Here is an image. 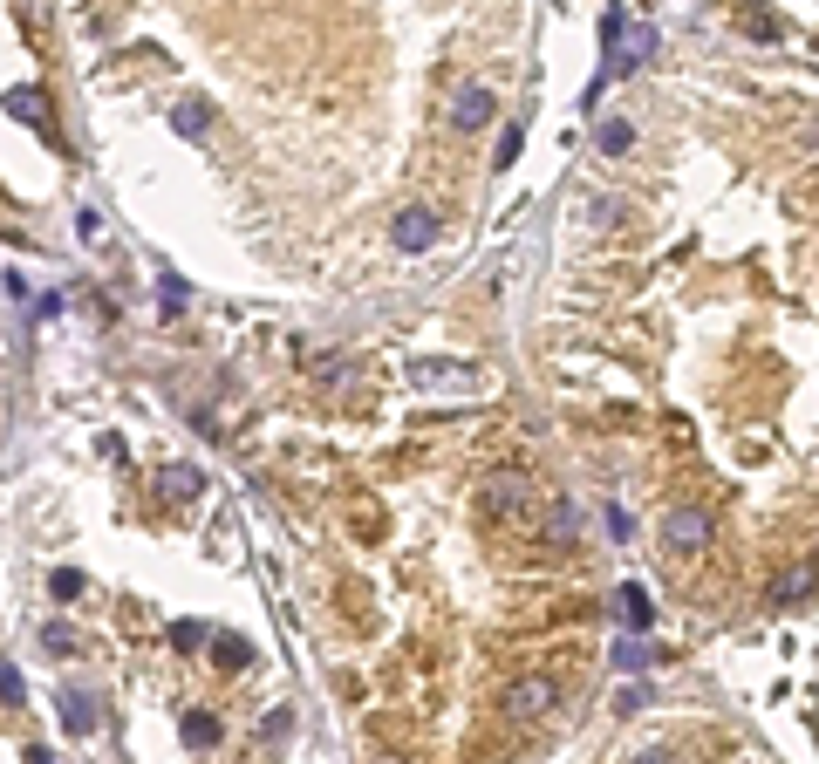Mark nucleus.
Wrapping results in <instances>:
<instances>
[{
	"instance_id": "obj_1",
	"label": "nucleus",
	"mask_w": 819,
	"mask_h": 764,
	"mask_svg": "<svg viewBox=\"0 0 819 764\" xmlns=\"http://www.w3.org/2000/svg\"><path fill=\"white\" fill-rule=\"evenodd\" d=\"M703 546H710V512H703V505H676L663 519V553L669 560H690Z\"/></svg>"
},
{
	"instance_id": "obj_2",
	"label": "nucleus",
	"mask_w": 819,
	"mask_h": 764,
	"mask_svg": "<svg viewBox=\"0 0 819 764\" xmlns=\"http://www.w3.org/2000/svg\"><path fill=\"white\" fill-rule=\"evenodd\" d=\"M410 389H478V369L444 355H410Z\"/></svg>"
},
{
	"instance_id": "obj_3",
	"label": "nucleus",
	"mask_w": 819,
	"mask_h": 764,
	"mask_svg": "<svg viewBox=\"0 0 819 764\" xmlns=\"http://www.w3.org/2000/svg\"><path fill=\"white\" fill-rule=\"evenodd\" d=\"M553 703H560V689L546 683V676H519L506 696V710L512 717H526V724H540V717H553Z\"/></svg>"
},
{
	"instance_id": "obj_4",
	"label": "nucleus",
	"mask_w": 819,
	"mask_h": 764,
	"mask_svg": "<svg viewBox=\"0 0 819 764\" xmlns=\"http://www.w3.org/2000/svg\"><path fill=\"white\" fill-rule=\"evenodd\" d=\"M608 608H615V621H622L628 635H649V621H656V608H649V587H635V580H622V587L608 594Z\"/></svg>"
},
{
	"instance_id": "obj_5",
	"label": "nucleus",
	"mask_w": 819,
	"mask_h": 764,
	"mask_svg": "<svg viewBox=\"0 0 819 764\" xmlns=\"http://www.w3.org/2000/svg\"><path fill=\"white\" fill-rule=\"evenodd\" d=\"M396 246H403V253H430V246H437V219H430L424 205H403V212H396Z\"/></svg>"
},
{
	"instance_id": "obj_6",
	"label": "nucleus",
	"mask_w": 819,
	"mask_h": 764,
	"mask_svg": "<svg viewBox=\"0 0 819 764\" xmlns=\"http://www.w3.org/2000/svg\"><path fill=\"white\" fill-rule=\"evenodd\" d=\"M533 498H526V478H512V471H499V478H485V512L492 519H512V512H526Z\"/></svg>"
},
{
	"instance_id": "obj_7",
	"label": "nucleus",
	"mask_w": 819,
	"mask_h": 764,
	"mask_svg": "<svg viewBox=\"0 0 819 764\" xmlns=\"http://www.w3.org/2000/svg\"><path fill=\"white\" fill-rule=\"evenodd\" d=\"M649 55H656V28H649V21H635V28H622L615 55H608V69H642Z\"/></svg>"
},
{
	"instance_id": "obj_8",
	"label": "nucleus",
	"mask_w": 819,
	"mask_h": 764,
	"mask_svg": "<svg viewBox=\"0 0 819 764\" xmlns=\"http://www.w3.org/2000/svg\"><path fill=\"white\" fill-rule=\"evenodd\" d=\"M96 724H103V703L82 696V689H62V730H69V737H89Z\"/></svg>"
},
{
	"instance_id": "obj_9",
	"label": "nucleus",
	"mask_w": 819,
	"mask_h": 764,
	"mask_svg": "<svg viewBox=\"0 0 819 764\" xmlns=\"http://www.w3.org/2000/svg\"><path fill=\"white\" fill-rule=\"evenodd\" d=\"M492 110H499V96H492L485 82H471L465 96H458V116H451V123H458V130H485V123H492Z\"/></svg>"
},
{
	"instance_id": "obj_10",
	"label": "nucleus",
	"mask_w": 819,
	"mask_h": 764,
	"mask_svg": "<svg viewBox=\"0 0 819 764\" xmlns=\"http://www.w3.org/2000/svg\"><path fill=\"white\" fill-rule=\"evenodd\" d=\"M7 116H21V123H35L41 137H55V116H48V96L41 89H14L7 96Z\"/></svg>"
},
{
	"instance_id": "obj_11",
	"label": "nucleus",
	"mask_w": 819,
	"mask_h": 764,
	"mask_svg": "<svg viewBox=\"0 0 819 764\" xmlns=\"http://www.w3.org/2000/svg\"><path fill=\"white\" fill-rule=\"evenodd\" d=\"M813 587H819V560H813V567H792V573H779V580H772V608H792V601H806Z\"/></svg>"
},
{
	"instance_id": "obj_12",
	"label": "nucleus",
	"mask_w": 819,
	"mask_h": 764,
	"mask_svg": "<svg viewBox=\"0 0 819 764\" xmlns=\"http://www.w3.org/2000/svg\"><path fill=\"white\" fill-rule=\"evenodd\" d=\"M157 492L164 498H198L205 492V471H198V464H164V471H157Z\"/></svg>"
},
{
	"instance_id": "obj_13",
	"label": "nucleus",
	"mask_w": 819,
	"mask_h": 764,
	"mask_svg": "<svg viewBox=\"0 0 819 764\" xmlns=\"http://www.w3.org/2000/svg\"><path fill=\"white\" fill-rule=\"evenodd\" d=\"M171 130H178V137H205V130H212V103H205V96H185V103L171 110Z\"/></svg>"
},
{
	"instance_id": "obj_14",
	"label": "nucleus",
	"mask_w": 819,
	"mask_h": 764,
	"mask_svg": "<svg viewBox=\"0 0 819 764\" xmlns=\"http://www.w3.org/2000/svg\"><path fill=\"white\" fill-rule=\"evenodd\" d=\"M219 737H226V730H219L212 710H192V717H185V744H192V751H219Z\"/></svg>"
},
{
	"instance_id": "obj_15",
	"label": "nucleus",
	"mask_w": 819,
	"mask_h": 764,
	"mask_svg": "<svg viewBox=\"0 0 819 764\" xmlns=\"http://www.w3.org/2000/svg\"><path fill=\"white\" fill-rule=\"evenodd\" d=\"M574 533H581V519H574V498H553V512H546V539H553V546H567Z\"/></svg>"
},
{
	"instance_id": "obj_16",
	"label": "nucleus",
	"mask_w": 819,
	"mask_h": 764,
	"mask_svg": "<svg viewBox=\"0 0 819 764\" xmlns=\"http://www.w3.org/2000/svg\"><path fill=\"white\" fill-rule=\"evenodd\" d=\"M212 662H219V669H226V676H239V669H246V662H253V649H246V642H239V635H212Z\"/></svg>"
},
{
	"instance_id": "obj_17",
	"label": "nucleus",
	"mask_w": 819,
	"mask_h": 764,
	"mask_svg": "<svg viewBox=\"0 0 819 764\" xmlns=\"http://www.w3.org/2000/svg\"><path fill=\"white\" fill-rule=\"evenodd\" d=\"M594 144H601V151H608V157H628V151H635V130H628L622 116H608V123L594 130Z\"/></svg>"
},
{
	"instance_id": "obj_18",
	"label": "nucleus",
	"mask_w": 819,
	"mask_h": 764,
	"mask_svg": "<svg viewBox=\"0 0 819 764\" xmlns=\"http://www.w3.org/2000/svg\"><path fill=\"white\" fill-rule=\"evenodd\" d=\"M171 649H185V655L212 649V628H205V621H178V628H171Z\"/></svg>"
},
{
	"instance_id": "obj_19",
	"label": "nucleus",
	"mask_w": 819,
	"mask_h": 764,
	"mask_svg": "<svg viewBox=\"0 0 819 764\" xmlns=\"http://www.w3.org/2000/svg\"><path fill=\"white\" fill-rule=\"evenodd\" d=\"M744 35H751V41H779V14L751 7V14H744Z\"/></svg>"
},
{
	"instance_id": "obj_20",
	"label": "nucleus",
	"mask_w": 819,
	"mask_h": 764,
	"mask_svg": "<svg viewBox=\"0 0 819 764\" xmlns=\"http://www.w3.org/2000/svg\"><path fill=\"white\" fill-rule=\"evenodd\" d=\"M41 649H48V655H76V628L48 621V628H41Z\"/></svg>"
},
{
	"instance_id": "obj_21",
	"label": "nucleus",
	"mask_w": 819,
	"mask_h": 764,
	"mask_svg": "<svg viewBox=\"0 0 819 764\" xmlns=\"http://www.w3.org/2000/svg\"><path fill=\"white\" fill-rule=\"evenodd\" d=\"M48 594H55V601H76V594H82V573L76 567H55V573H48Z\"/></svg>"
},
{
	"instance_id": "obj_22",
	"label": "nucleus",
	"mask_w": 819,
	"mask_h": 764,
	"mask_svg": "<svg viewBox=\"0 0 819 764\" xmlns=\"http://www.w3.org/2000/svg\"><path fill=\"white\" fill-rule=\"evenodd\" d=\"M0 703H28V689H21V669H14V662H0Z\"/></svg>"
},
{
	"instance_id": "obj_23",
	"label": "nucleus",
	"mask_w": 819,
	"mask_h": 764,
	"mask_svg": "<svg viewBox=\"0 0 819 764\" xmlns=\"http://www.w3.org/2000/svg\"><path fill=\"white\" fill-rule=\"evenodd\" d=\"M615 662H622V669H649V662H656V655L642 649V642H622V649H615Z\"/></svg>"
},
{
	"instance_id": "obj_24",
	"label": "nucleus",
	"mask_w": 819,
	"mask_h": 764,
	"mask_svg": "<svg viewBox=\"0 0 819 764\" xmlns=\"http://www.w3.org/2000/svg\"><path fill=\"white\" fill-rule=\"evenodd\" d=\"M76 232H82V246H103V219L96 212H76Z\"/></svg>"
},
{
	"instance_id": "obj_25",
	"label": "nucleus",
	"mask_w": 819,
	"mask_h": 764,
	"mask_svg": "<svg viewBox=\"0 0 819 764\" xmlns=\"http://www.w3.org/2000/svg\"><path fill=\"white\" fill-rule=\"evenodd\" d=\"M512 157H519V123H506V137H499V157H492V164H499V171H506Z\"/></svg>"
},
{
	"instance_id": "obj_26",
	"label": "nucleus",
	"mask_w": 819,
	"mask_h": 764,
	"mask_svg": "<svg viewBox=\"0 0 819 764\" xmlns=\"http://www.w3.org/2000/svg\"><path fill=\"white\" fill-rule=\"evenodd\" d=\"M314 376H321V382H342L349 369H342V355H314Z\"/></svg>"
},
{
	"instance_id": "obj_27",
	"label": "nucleus",
	"mask_w": 819,
	"mask_h": 764,
	"mask_svg": "<svg viewBox=\"0 0 819 764\" xmlns=\"http://www.w3.org/2000/svg\"><path fill=\"white\" fill-rule=\"evenodd\" d=\"M813 560H819V546H813Z\"/></svg>"
}]
</instances>
